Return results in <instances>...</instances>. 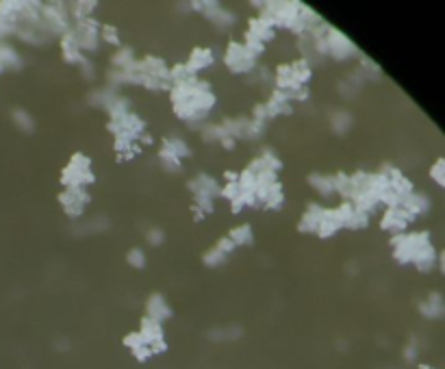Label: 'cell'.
Returning <instances> with one entry per match:
<instances>
[{
  "instance_id": "cell-1",
  "label": "cell",
  "mask_w": 445,
  "mask_h": 369,
  "mask_svg": "<svg viewBox=\"0 0 445 369\" xmlns=\"http://www.w3.org/2000/svg\"><path fill=\"white\" fill-rule=\"evenodd\" d=\"M215 102L218 98L211 90V85L202 80L200 76L185 85H174V87H170L172 111L187 124H202L209 118V113L215 109Z\"/></svg>"
},
{
  "instance_id": "cell-2",
  "label": "cell",
  "mask_w": 445,
  "mask_h": 369,
  "mask_svg": "<svg viewBox=\"0 0 445 369\" xmlns=\"http://www.w3.org/2000/svg\"><path fill=\"white\" fill-rule=\"evenodd\" d=\"M252 7L259 9V16H263L265 20H270L274 24V28H283V31L295 33V35H304L311 33L313 28H317L324 20L321 16L298 3V0H276V3H252Z\"/></svg>"
},
{
  "instance_id": "cell-3",
  "label": "cell",
  "mask_w": 445,
  "mask_h": 369,
  "mask_svg": "<svg viewBox=\"0 0 445 369\" xmlns=\"http://www.w3.org/2000/svg\"><path fill=\"white\" fill-rule=\"evenodd\" d=\"M393 261L400 265H413L422 274H430L437 267V248L428 231L402 233L389 239Z\"/></svg>"
},
{
  "instance_id": "cell-4",
  "label": "cell",
  "mask_w": 445,
  "mask_h": 369,
  "mask_svg": "<svg viewBox=\"0 0 445 369\" xmlns=\"http://www.w3.org/2000/svg\"><path fill=\"white\" fill-rule=\"evenodd\" d=\"M317 40H319V46H321V54L324 59H333V61H352V59H359L361 50L356 48V44L343 35L339 28H335L333 24H326L321 22L317 28H313L311 31Z\"/></svg>"
},
{
  "instance_id": "cell-5",
  "label": "cell",
  "mask_w": 445,
  "mask_h": 369,
  "mask_svg": "<svg viewBox=\"0 0 445 369\" xmlns=\"http://www.w3.org/2000/svg\"><path fill=\"white\" fill-rule=\"evenodd\" d=\"M96 183V174L92 169V159L83 152H74L66 167L61 169V185L64 189H87Z\"/></svg>"
},
{
  "instance_id": "cell-6",
  "label": "cell",
  "mask_w": 445,
  "mask_h": 369,
  "mask_svg": "<svg viewBox=\"0 0 445 369\" xmlns=\"http://www.w3.org/2000/svg\"><path fill=\"white\" fill-rule=\"evenodd\" d=\"M224 66L232 72V74H252L259 68V56L244 44L232 40L226 50H224Z\"/></svg>"
},
{
  "instance_id": "cell-7",
  "label": "cell",
  "mask_w": 445,
  "mask_h": 369,
  "mask_svg": "<svg viewBox=\"0 0 445 369\" xmlns=\"http://www.w3.org/2000/svg\"><path fill=\"white\" fill-rule=\"evenodd\" d=\"M40 24L44 26V31L50 37H54V35L61 37L64 33H68L70 28H72L74 20H72V16L68 11V5H64V3H46L44 5L42 3Z\"/></svg>"
},
{
  "instance_id": "cell-8",
  "label": "cell",
  "mask_w": 445,
  "mask_h": 369,
  "mask_svg": "<svg viewBox=\"0 0 445 369\" xmlns=\"http://www.w3.org/2000/svg\"><path fill=\"white\" fill-rule=\"evenodd\" d=\"M189 157H191V146L183 137L172 135L163 139V144L159 148V163L163 165V169H167V172H178V169L183 167V161Z\"/></svg>"
},
{
  "instance_id": "cell-9",
  "label": "cell",
  "mask_w": 445,
  "mask_h": 369,
  "mask_svg": "<svg viewBox=\"0 0 445 369\" xmlns=\"http://www.w3.org/2000/svg\"><path fill=\"white\" fill-rule=\"evenodd\" d=\"M107 131L113 135V139H133V141H139L141 135L148 133L143 118L135 111H129V113H122V116L109 118Z\"/></svg>"
},
{
  "instance_id": "cell-10",
  "label": "cell",
  "mask_w": 445,
  "mask_h": 369,
  "mask_svg": "<svg viewBox=\"0 0 445 369\" xmlns=\"http://www.w3.org/2000/svg\"><path fill=\"white\" fill-rule=\"evenodd\" d=\"M100 28H102V22H98L96 18H85V20H78L72 24V31L76 35L78 48L83 54H94L100 48V44H102Z\"/></svg>"
},
{
  "instance_id": "cell-11",
  "label": "cell",
  "mask_w": 445,
  "mask_h": 369,
  "mask_svg": "<svg viewBox=\"0 0 445 369\" xmlns=\"http://www.w3.org/2000/svg\"><path fill=\"white\" fill-rule=\"evenodd\" d=\"M191 9H196L198 13L204 16L206 22H211L218 31H230V28L237 24V16L222 7L220 3H215V0H206V3H189Z\"/></svg>"
},
{
  "instance_id": "cell-12",
  "label": "cell",
  "mask_w": 445,
  "mask_h": 369,
  "mask_svg": "<svg viewBox=\"0 0 445 369\" xmlns=\"http://www.w3.org/2000/svg\"><path fill=\"white\" fill-rule=\"evenodd\" d=\"M92 202V195L87 189H64L59 193V207L70 219H81Z\"/></svg>"
},
{
  "instance_id": "cell-13",
  "label": "cell",
  "mask_w": 445,
  "mask_h": 369,
  "mask_svg": "<svg viewBox=\"0 0 445 369\" xmlns=\"http://www.w3.org/2000/svg\"><path fill=\"white\" fill-rule=\"evenodd\" d=\"M335 213H337V219L343 231H365L369 226V217H372L350 200H341L335 207Z\"/></svg>"
},
{
  "instance_id": "cell-14",
  "label": "cell",
  "mask_w": 445,
  "mask_h": 369,
  "mask_svg": "<svg viewBox=\"0 0 445 369\" xmlns=\"http://www.w3.org/2000/svg\"><path fill=\"white\" fill-rule=\"evenodd\" d=\"M415 219L408 215V211L402 207V205H398V207H387L382 211V217H380V229L384 231V233H389L391 237H396V235H402V233H406L408 231V226L413 224Z\"/></svg>"
},
{
  "instance_id": "cell-15",
  "label": "cell",
  "mask_w": 445,
  "mask_h": 369,
  "mask_svg": "<svg viewBox=\"0 0 445 369\" xmlns=\"http://www.w3.org/2000/svg\"><path fill=\"white\" fill-rule=\"evenodd\" d=\"M137 330L141 332V337L146 339V341L150 344L155 356H161V354L167 352V337H165L163 324H159V322H155V320H148V317H141Z\"/></svg>"
},
{
  "instance_id": "cell-16",
  "label": "cell",
  "mask_w": 445,
  "mask_h": 369,
  "mask_svg": "<svg viewBox=\"0 0 445 369\" xmlns=\"http://www.w3.org/2000/svg\"><path fill=\"white\" fill-rule=\"evenodd\" d=\"M276 37V28L270 20H265L263 16H254L248 20V28L244 33V42H252V44H270Z\"/></svg>"
},
{
  "instance_id": "cell-17",
  "label": "cell",
  "mask_w": 445,
  "mask_h": 369,
  "mask_svg": "<svg viewBox=\"0 0 445 369\" xmlns=\"http://www.w3.org/2000/svg\"><path fill=\"white\" fill-rule=\"evenodd\" d=\"M237 248L232 246V241L228 239V237H220L209 250H204L202 252V263L206 265V267H211V270H215V267H222L230 257H232V252H235Z\"/></svg>"
},
{
  "instance_id": "cell-18",
  "label": "cell",
  "mask_w": 445,
  "mask_h": 369,
  "mask_svg": "<svg viewBox=\"0 0 445 369\" xmlns=\"http://www.w3.org/2000/svg\"><path fill=\"white\" fill-rule=\"evenodd\" d=\"M143 317L155 320L159 324H165L174 317V308L163 294H150L146 300V315Z\"/></svg>"
},
{
  "instance_id": "cell-19",
  "label": "cell",
  "mask_w": 445,
  "mask_h": 369,
  "mask_svg": "<svg viewBox=\"0 0 445 369\" xmlns=\"http://www.w3.org/2000/svg\"><path fill=\"white\" fill-rule=\"evenodd\" d=\"M220 187L222 185L218 179L202 172L187 181V189L191 191L194 198H211V200H215V198H220Z\"/></svg>"
},
{
  "instance_id": "cell-20",
  "label": "cell",
  "mask_w": 445,
  "mask_h": 369,
  "mask_svg": "<svg viewBox=\"0 0 445 369\" xmlns=\"http://www.w3.org/2000/svg\"><path fill=\"white\" fill-rule=\"evenodd\" d=\"M122 344H124V348L131 352V356H133L137 363H148L150 358H155V352H153L150 344H148L146 339L141 337L139 330H133V332L124 334Z\"/></svg>"
},
{
  "instance_id": "cell-21",
  "label": "cell",
  "mask_w": 445,
  "mask_h": 369,
  "mask_svg": "<svg viewBox=\"0 0 445 369\" xmlns=\"http://www.w3.org/2000/svg\"><path fill=\"white\" fill-rule=\"evenodd\" d=\"M326 211V205L321 202H309L298 219V231L302 235H317V229H319V222H321V215Z\"/></svg>"
},
{
  "instance_id": "cell-22",
  "label": "cell",
  "mask_w": 445,
  "mask_h": 369,
  "mask_svg": "<svg viewBox=\"0 0 445 369\" xmlns=\"http://www.w3.org/2000/svg\"><path fill=\"white\" fill-rule=\"evenodd\" d=\"M246 167L250 169V172H254V174H259V172H274V174H278L280 167H283V161H280V157L274 150L263 148Z\"/></svg>"
},
{
  "instance_id": "cell-23",
  "label": "cell",
  "mask_w": 445,
  "mask_h": 369,
  "mask_svg": "<svg viewBox=\"0 0 445 369\" xmlns=\"http://www.w3.org/2000/svg\"><path fill=\"white\" fill-rule=\"evenodd\" d=\"M185 63L189 66V70H191L194 74L200 76V72L213 68V63H215V52H213L209 46H196V48L189 52V56H187V61H185Z\"/></svg>"
},
{
  "instance_id": "cell-24",
  "label": "cell",
  "mask_w": 445,
  "mask_h": 369,
  "mask_svg": "<svg viewBox=\"0 0 445 369\" xmlns=\"http://www.w3.org/2000/svg\"><path fill=\"white\" fill-rule=\"evenodd\" d=\"M402 207L408 211V215L413 219H417V217H422L430 211V198L422 191H413L410 195H406L402 200Z\"/></svg>"
},
{
  "instance_id": "cell-25",
  "label": "cell",
  "mask_w": 445,
  "mask_h": 369,
  "mask_svg": "<svg viewBox=\"0 0 445 369\" xmlns=\"http://www.w3.org/2000/svg\"><path fill=\"white\" fill-rule=\"evenodd\" d=\"M307 183L319 198H333L335 195V181L333 174H324V172H311L307 176Z\"/></svg>"
},
{
  "instance_id": "cell-26",
  "label": "cell",
  "mask_w": 445,
  "mask_h": 369,
  "mask_svg": "<svg viewBox=\"0 0 445 369\" xmlns=\"http://www.w3.org/2000/svg\"><path fill=\"white\" fill-rule=\"evenodd\" d=\"M343 229H341V224L337 219L335 207H326V211L321 215V222H319V229H317V237L319 239H333Z\"/></svg>"
},
{
  "instance_id": "cell-27",
  "label": "cell",
  "mask_w": 445,
  "mask_h": 369,
  "mask_svg": "<svg viewBox=\"0 0 445 369\" xmlns=\"http://www.w3.org/2000/svg\"><path fill=\"white\" fill-rule=\"evenodd\" d=\"M328 124L331 128L337 133V135H345L352 124H354V118H352V113L348 109H341V107H333L328 111Z\"/></svg>"
},
{
  "instance_id": "cell-28",
  "label": "cell",
  "mask_w": 445,
  "mask_h": 369,
  "mask_svg": "<svg viewBox=\"0 0 445 369\" xmlns=\"http://www.w3.org/2000/svg\"><path fill=\"white\" fill-rule=\"evenodd\" d=\"M109 61H111V68L113 70H126V68H131L137 61L135 48L133 46H126V44L113 48V54H111Z\"/></svg>"
},
{
  "instance_id": "cell-29",
  "label": "cell",
  "mask_w": 445,
  "mask_h": 369,
  "mask_svg": "<svg viewBox=\"0 0 445 369\" xmlns=\"http://www.w3.org/2000/svg\"><path fill=\"white\" fill-rule=\"evenodd\" d=\"M113 152H115L117 161L126 163L141 152V144L139 141H133V139H113Z\"/></svg>"
},
{
  "instance_id": "cell-30",
  "label": "cell",
  "mask_w": 445,
  "mask_h": 369,
  "mask_svg": "<svg viewBox=\"0 0 445 369\" xmlns=\"http://www.w3.org/2000/svg\"><path fill=\"white\" fill-rule=\"evenodd\" d=\"M420 313L428 320H439L445 317V300L441 294H430L422 304H420Z\"/></svg>"
},
{
  "instance_id": "cell-31",
  "label": "cell",
  "mask_w": 445,
  "mask_h": 369,
  "mask_svg": "<svg viewBox=\"0 0 445 369\" xmlns=\"http://www.w3.org/2000/svg\"><path fill=\"white\" fill-rule=\"evenodd\" d=\"M230 241H232V246L235 248H248V246H252L254 243V229L250 224H237V226H232L230 229V233L226 235Z\"/></svg>"
},
{
  "instance_id": "cell-32",
  "label": "cell",
  "mask_w": 445,
  "mask_h": 369,
  "mask_svg": "<svg viewBox=\"0 0 445 369\" xmlns=\"http://www.w3.org/2000/svg\"><path fill=\"white\" fill-rule=\"evenodd\" d=\"M289 66H291V76H293L295 87H309V83L313 78V66L307 63L304 59L289 61Z\"/></svg>"
},
{
  "instance_id": "cell-33",
  "label": "cell",
  "mask_w": 445,
  "mask_h": 369,
  "mask_svg": "<svg viewBox=\"0 0 445 369\" xmlns=\"http://www.w3.org/2000/svg\"><path fill=\"white\" fill-rule=\"evenodd\" d=\"M211 339V341L215 344H232L237 341V339L242 337V328L235 326V324H224V326H218L213 330H209V334H206Z\"/></svg>"
},
{
  "instance_id": "cell-34",
  "label": "cell",
  "mask_w": 445,
  "mask_h": 369,
  "mask_svg": "<svg viewBox=\"0 0 445 369\" xmlns=\"http://www.w3.org/2000/svg\"><path fill=\"white\" fill-rule=\"evenodd\" d=\"M117 98V92L113 87H109V85H105L102 90H94L92 94L87 96V104H92L94 109H102L107 113V109L111 107V102Z\"/></svg>"
},
{
  "instance_id": "cell-35",
  "label": "cell",
  "mask_w": 445,
  "mask_h": 369,
  "mask_svg": "<svg viewBox=\"0 0 445 369\" xmlns=\"http://www.w3.org/2000/svg\"><path fill=\"white\" fill-rule=\"evenodd\" d=\"M0 66H3L5 72L20 70L22 68V56H20V52L11 44H7V42H0Z\"/></svg>"
},
{
  "instance_id": "cell-36",
  "label": "cell",
  "mask_w": 445,
  "mask_h": 369,
  "mask_svg": "<svg viewBox=\"0 0 445 369\" xmlns=\"http://www.w3.org/2000/svg\"><path fill=\"white\" fill-rule=\"evenodd\" d=\"M11 122L16 124L18 131L26 133V135L35 133V118H33L26 109H20V107L13 109V111H11Z\"/></svg>"
},
{
  "instance_id": "cell-37",
  "label": "cell",
  "mask_w": 445,
  "mask_h": 369,
  "mask_svg": "<svg viewBox=\"0 0 445 369\" xmlns=\"http://www.w3.org/2000/svg\"><path fill=\"white\" fill-rule=\"evenodd\" d=\"M194 78H198V74H194L187 63L170 66V87H174V85H185V83H189Z\"/></svg>"
},
{
  "instance_id": "cell-38",
  "label": "cell",
  "mask_w": 445,
  "mask_h": 369,
  "mask_svg": "<svg viewBox=\"0 0 445 369\" xmlns=\"http://www.w3.org/2000/svg\"><path fill=\"white\" fill-rule=\"evenodd\" d=\"M96 9H98V3H87V0H85V3H70L68 5V11H70L74 22L85 20V18H94Z\"/></svg>"
},
{
  "instance_id": "cell-39",
  "label": "cell",
  "mask_w": 445,
  "mask_h": 369,
  "mask_svg": "<svg viewBox=\"0 0 445 369\" xmlns=\"http://www.w3.org/2000/svg\"><path fill=\"white\" fill-rule=\"evenodd\" d=\"M215 209V200H211V198H194L191 202V213L196 219H204L209 217Z\"/></svg>"
},
{
  "instance_id": "cell-40",
  "label": "cell",
  "mask_w": 445,
  "mask_h": 369,
  "mask_svg": "<svg viewBox=\"0 0 445 369\" xmlns=\"http://www.w3.org/2000/svg\"><path fill=\"white\" fill-rule=\"evenodd\" d=\"M126 263H129L133 270H143V267L148 265V254H146V250L139 248V246L131 248V250L126 252Z\"/></svg>"
},
{
  "instance_id": "cell-41",
  "label": "cell",
  "mask_w": 445,
  "mask_h": 369,
  "mask_svg": "<svg viewBox=\"0 0 445 369\" xmlns=\"http://www.w3.org/2000/svg\"><path fill=\"white\" fill-rule=\"evenodd\" d=\"M100 40H102V44L113 46V48L122 46L120 31H117V26H113V24H102V28H100Z\"/></svg>"
},
{
  "instance_id": "cell-42",
  "label": "cell",
  "mask_w": 445,
  "mask_h": 369,
  "mask_svg": "<svg viewBox=\"0 0 445 369\" xmlns=\"http://www.w3.org/2000/svg\"><path fill=\"white\" fill-rule=\"evenodd\" d=\"M430 179L437 183V185H441V187H445V159H437L434 163H432V167H430Z\"/></svg>"
},
{
  "instance_id": "cell-43",
  "label": "cell",
  "mask_w": 445,
  "mask_h": 369,
  "mask_svg": "<svg viewBox=\"0 0 445 369\" xmlns=\"http://www.w3.org/2000/svg\"><path fill=\"white\" fill-rule=\"evenodd\" d=\"M146 241H148V246H153V248H157V246H161L163 241H165V233L161 231V229H148L146 231Z\"/></svg>"
},
{
  "instance_id": "cell-44",
  "label": "cell",
  "mask_w": 445,
  "mask_h": 369,
  "mask_svg": "<svg viewBox=\"0 0 445 369\" xmlns=\"http://www.w3.org/2000/svg\"><path fill=\"white\" fill-rule=\"evenodd\" d=\"M78 70H81L83 78H89V80L96 78V68H94V63H92V59H89V56H85V59L78 63Z\"/></svg>"
},
{
  "instance_id": "cell-45",
  "label": "cell",
  "mask_w": 445,
  "mask_h": 369,
  "mask_svg": "<svg viewBox=\"0 0 445 369\" xmlns=\"http://www.w3.org/2000/svg\"><path fill=\"white\" fill-rule=\"evenodd\" d=\"M9 35H16V26L0 20V42H5V37H9Z\"/></svg>"
},
{
  "instance_id": "cell-46",
  "label": "cell",
  "mask_w": 445,
  "mask_h": 369,
  "mask_svg": "<svg viewBox=\"0 0 445 369\" xmlns=\"http://www.w3.org/2000/svg\"><path fill=\"white\" fill-rule=\"evenodd\" d=\"M437 267L441 270V274L445 276V250L437 254Z\"/></svg>"
},
{
  "instance_id": "cell-47",
  "label": "cell",
  "mask_w": 445,
  "mask_h": 369,
  "mask_svg": "<svg viewBox=\"0 0 445 369\" xmlns=\"http://www.w3.org/2000/svg\"><path fill=\"white\" fill-rule=\"evenodd\" d=\"M417 369H434V367H430V365H420Z\"/></svg>"
}]
</instances>
